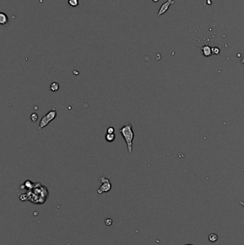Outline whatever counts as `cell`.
Masks as SVG:
<instances>
[{
  "label": "cell",
  "instance_id": "11",
  "mask_svg": "<svg viewBox=\"0 0 244 245\" xmlns=\"http://www.w3.org/2000/svg\"><path fill=\"white\" fill-rule=\"evenodd\" d=\"M218 235L216 234H214V233L210 234L209 235V236H208V239H209L210 242H215V241H216L217 240H218Z\"/></svg>",
  "mask_w": 244,
  "mask_h": 245
},
{
  "label": "cell",
  "instance_id": "9",
  "mask_svg": "<svg viewBox=\"0 0 244 245\" xmlns=\"http://www.w3.org/2000/svg\"><path fill=\"white\" fill-rule=\"evenodd\" d=\"M115 137H116V136H115V133H113V134H109V133H107V134L105 135V140H106L107 142L111 143L115 141Z\"/></svg>",
  "mask_w": 244,
  "mask_h": 245
},
{
  "label": "cell",
  "instance_id": "5",
  "mask_svg": "<svg viewBox=\"0 0 244 245\" xmlns=\"http://www.w3.org/2000/svg\"><path fill=\"white\" fill-rule=\"evenodd\" d=\"M174 3L175 1H173V0H168L166 2H165L164 4H162L159 9V11H158V17H160V15H162V14H165V13L168 10L170 6L171 5V4H173Z\"/></svg>",
  "mask_w": 244,
  "mask_h": 245
},
{
  "label": "cell",
  "instance_id": "14",
  "mask_svg": "<svg viewBox=\"0 0 244 245\" xmlns=\"http://www.w3.org/2000/svg\"><path fill=\"white\" fill-rule=\"evenodd\" d=\"M105 223L107 226H111L112 224H113V219H110V218L106 219L105 220Z\"/></svg>",
  "mask_w": 244,
  "mask_h": 245
},
{
  "label": "cell",
  "instance_id": "19",
  "mask_svg": "<svg viewBox=\"0 0 244 245\" xmlns=\"http://www.w3.org/2000/svg\"><path fill=\"white\" fill-rule=\"evenodd\" d=\"M185 245H193V244H185Z\"/></svg>",
  "mask_w": 244,
  "mask_h": 245
},
{
  "label": "cell",
  "instance_id": "3",
  "mask_svg": "<svg viewBox=\"0 0 244 245\" xmlns=\"http://www.w3.org/2000/svg\"><path fill=\"white\" fill-rule=\"evenodd\" d=\"M57 115V113L55 111V109H52L51 110V111H50L45 116L42 118L39 125V127H38V129H42L43 128L48 126L51 121H52L53 120H55V118H56Z\"/></svg>",
  "mask_w": 244,
  "mask_h": 245
},
{
  "label": "cell",
  "instance_id": "15",
  "mask_svg": "<svg viewBox=\"0 0 244 245\" xmlns=\"http://www.w3.org/2000/svg\"><path fill=\"white\" fill-rule=\"evenodd\" d=\"M107 133H109V134L115 133V128L113 127H108L107 128Z\"/></svg>",
  "mask_w": 244,
  "mask_h": 245
},
{
  "label": "cell",
  "instance_id": "13",
  "mask_svg": "<svg viewBox=\"0 0 244 245\" xmlns=\"http://www.w3.org/2000/svg\"><path fill=\"white\" fill-rule=\"evenodd\" d=\"M203 50H204V55L205 56H208L211 54V51H210V47H208V46L205 47L203 48Z\"/></svg>",
  "mask_w": 244,
  "mask_h": 245
},
{
  "label": "cell",
  "instance_id": "12",
  "mask_svg": "<svg viewBox=\"0 0 244 245\" xmlns=\"http://www.w3.org/2000/svg\"><path fill=\"white\" fill-rule=\"evenodd\" d=\"M30 118H31L32 121L33 123H35L38 119V115L36 113H32L31 116H30Z\"/></svg>",
  "mask_w": 244,
  "mask_h": 245
},
{
  "label": "cell",
  "instance_id": "18",
  "mask_svg": "<svg viewBox=\"0 0 244 245\" xmlns=\"http://www.w3.org/2000/svg\"><path fill=\"white\" fill-rule=\"evenodd\" d=\"M241 63H244V58L243 59V60L241 61Z\"/></svg>",
  "mask_w": 244,
  "mask_h": 245
},
{
  "label": "cell",
  "instance_id": "6",
  "mask_svg": "<svg viewBox=\"0 0 244 245\" xmlns=\"http://www.w3.org/2000/svg\"><path fill=\"white\" fill-rule=\"evenodd\" d=\"M68 4L72 8H78L83 6L81 0H68Z\"/></svg>",
  "mask_w": 244,
  "mask_h": 245
},
{
  "label": "cell",
  "instance_id": "7",
  "mask_svg": "<svg viewBox=\"0 0 244 245\" xmlns=\"http://www.w3.org/2000/svg\"><path fill=\"white\" fill-rule=\"evenodd\" d=\"M35 184H36V183H33L31 181H29V180H27V181H25L24 184L22 185L21 188H23V189H26L27 190V191H29V190L32 189L34 187Z\"/></svg>",
  "mask_w": 244,
  "mask_h": 245
},
{
  "label": "cell",
  "instance_id": "8",
  "mask_svg": "<svg viewBox=\"0 0 244 245\" xmlns=\"http://www.w3.org/2000/svg\"><path fill=\"white\" fill-rule=\"evenodd\" d=\"M8 21H9V19H8L7 15L3 12L0 13V24L3 26H6L8 23Z\"/></svg>",
  "mask_w": 244,
  "mask_h": 245
},
{
  "label": "cell",
  "instance_id": "4",
  "mask_svg": "<svg viewBox=\"0 0 244 245\" xmlns=\"http://www.w3.org/2000/svg\"><path fill=\"white\" fill-rule=\"evenodd\" d=\"M100 181L102 183V186L98 190V194H102L103 193H107L110 191L112 189V184L110 180L105 177H102L100 179Z\"/></svg>",
  "mask_w": 244,
  "mask_h": 245
},
{
  "label": "cell",
  "instance_id": "2",
  "mask_svg": "<svg viewBox=\"0 0 244 245\" xmlns=\"http://www.w3.org/2000/svg\"><path fill=\"white\" fill-rule=\"evenodd\" d=\"M120 132L122 136L124 138L125 143L127 144V147L129 153H131L133 151V141L134 139L135 134L133 129V125L131 123H128L126 125L123 126L120 129Z\"/></svg>",
  "mask_w": 244,
  "mask_h": 245
},
{
  "label": "cell",
  "instance_id": "17",
  "mask_svg": "<svg viewBox=\"0 0 244 245\" xmlns=\"http://www.w3.org/2000/svg\"><path fill=\"white\" fill-rule=\"evenodd\" d=\"M158 1H159V0H153V1H154V2H158Z\"/></svg>",
  "mask_w": 244,
  "mask_h": 245
},
{
  "label": "cell",
  "instance_id": "1",
  "mask_svg": "<svg viewBox=\"0 0 244 245\" xmlns=\"http://www.w3.org/2000/svg\"><path fill=\"white\" fill-rule=\"evenodd\" d=\"M49 195L47 187L39 183H36L34 187L28 191V201L34 204H44Z\"/></svg>",
  "mask_w": 244,
  "mask_h": 245
},
{
  "label": "cell",
  "instance_id": "10",
  "mask_svg": "<svg viewBox=\"0 0 244 245\" xmlns=\"http://www.w3.org/2000/svg\"><path fill=\"white\" fill-rule=\"evenodd\" d=\"M59 89H60V85L58 83L53 82V83L50 85V90H51L52 92H56V91H57Z\"/></svg>",
  "mask_w": 244,
  "mask_h": 245
},
{
  "label": "cell",
  "instance_id": "16",
  "mask_svg": "<svg viewBox=\"0 0 244 245\" xmlns=\"http://www.w3.org/2000/svg\"><path fill=\"white\" fill-rule=\"evenodd\" d=\"M240 204H241L242 206H243V207H244V202H243V201H240Z\"/></svg>",
  "mask_w": 244,
  "mask_h": 245
}]
</instances>
